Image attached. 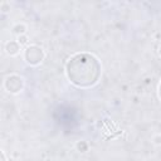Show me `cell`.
Segmentation results:
<instances>
[{"mask_svg": "<svg viewBox=\"0 0 161 161\" xmlns=\"http://www.w3.org/2000/svg\"><path fill=\"white\" fill-rule=\"evenodd\" d=\"M160 55H161V47H160Z\"/></svg>", "mask_w": 161, "mask_h": 161, "instance_id": "obj_6", "label": "cell"}, {"mask_svg": "<svg viewBox=\"0 0 161 161\" xmlns=\"http://www.w3.org/2000/svg\"><path fill=\"white\" fill-rule=\"evenodd\" d=\"M158 96H160V98H161V83H160V86H158Z\"/></svg>", "mask_w": 161, "mask_h": 161, "instance_id": "obj_5", "label": "cell"}, {"mask_svg": "<svg viewBox=\"0 0 161 161\" xmlns=\"http://www.w3.org/2000/svg\"><path fill=\"white\" fill-rule=\"evenodd\" d=\"M65 73L70 83L80 88H88L98 82L101 63L89 53H77L68 59Z\"/></svg>", "mask_w": 161, "mask_h": 161, "instance_id": "obj_1", "label": "cell"}, {"mask_svg": "<svg viewBox=\"0 0 161 161\" xmlns=\"http://www.w3.org/2000/svg\"><path fill=\"white\" fill-rule=\"evenodd\" d=\"M25 60L31 64V65H36L39 64L43 59H44V52L42 48L36 47V45H30L26 48L25 50Z\"/></svg>", "mask_w": 161, "mask_h": 161, "instance_id": "obj_2", "label": "cell"}, {"mask_svg": "<svg viewBox=\"0 0 161 161\" xmlns=\"http://www.w3.org/2000/svg\"><path fill=\"white\" fill-rule=\"evenodd\" d=\"M5 88L10 93H18L23 88V79L19 75H9L5 80Z\"/></svg>", "mask_w": 161, "mask_h": 161, "instance_id": "obj_3", "label": "cell"}, {"mask_svg": "<svg viewBox=\"0 0 161 161\" xmlns=\"http://www.w3.org/2000/svg\"><path fill=\"white\" fill-rule=\"evenodd\" d=\"M19 50V44L16 42H10L6 44V52L9 54H16Z\"/></svg>", "mask_w": 161, "mask_h": 161, "instance_id": "obj_4", "label": "cell"}]
</instances>
